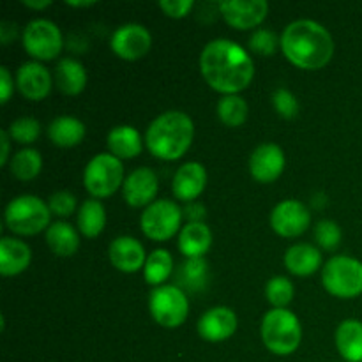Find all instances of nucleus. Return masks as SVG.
<instances>
[{
  "mask_svg": "<svg viewBox=\"0 0 362 362\" xmlns=\"http://www.w3.org/2000/svg\"><path fill=\"white\" fill-rule=\"evenodd\" d=\"M200 67L212 88L235 94L251 83L255 64L246 49L230 39H214L204 48Z\"/></svg>",
  "mask_w": 362,
  "mask_h": 362,
  "instance_id": "nucleus-1",
  "label": "nucleus"
},
{
  "mask_svg": "<svg viewBox=\"0 0 362 362\" xmlns=\"http://www.w3.org/2000/svg\"><path fill=\"white\" fill-rule=\"evenodd\" d=\"M281 48L288 60L303 69H318L331 60L334 42L325 27L313 20H297L285 28Z\"/></svg>",
  "mask_w": 362,
  "mask_h": 362,
  "instance_id": "nucleus-2",
  "label": "nucleus"
},
{
  "mask_svg": "<svg viewBox=\"0 0 362 362\" xmlns=\"http://www.w3.org/2000/svg\"><path fill=\"white\" fill-rule=\"evenodd\" d=\"M193 120L184 112H166L148 126L145 141L156 158L173 161L184 156L193 141Z\"/></svg>",
  "mask_w": 362,
  "mask_h": 362,
  "instance_id": "nucleus-3",
  "label": "nucleus"
},
{
  "mask_svg": "<svg viewBox=\"0 0 362 362\" xmlns=\"http://www.w3.org/2000/svg\"><path fill=\"white\" fill-rule=\"evenodd\" d=\"M300 324L292 311L276 308L269 311L262 322V339L276 356H288L300 345Z\"/></svg>",
  "mask_w": 362,
  "mask_h": 362,
  "instance_id": "nucleus-4",
  "label": "nucleus"
},
{
  "mask_svg": "<svg viewBox=\"0 0 362 362\" xmlns=\"http://www.w3.org/2000/svg\"><path fill=\"white\" fill-rule=\"evenodd\" d=\"M48 205L34 194H21L9 202L6 207V223L14 233L35 235L49 223Z\"/></svg>",
  "mask_w": 362,
  "mask_h": 362,
  "instance_id": "nucleus-5",
  "label": "nucleus"
},
{
  "mask_svg": "<svg viewBox=\"0 0 362 362\" xmlns=\"http://www.w3.org/2000/svg\"><path fill=\"white\" fill-rule=\"evenodd\" d=\"M324 286L329 293L343 299L362 293V264L350 257H332L322 272Z\"/></svg>",
  "mask_w": 362,
  "mask_h": 362,
  "instance_id": "nucleus-6",
  "label": "nucleus"
},
{
  "mask_svg": "<svg viewBox=\"0 0 362 362\" xmlns=\"http://www.w3.org/2000/svg\"><path fill=\"white\" fill-rule=\"evenodd\" d=\"M124 166L113 154H98L88 161L83 173V182L92 197L105 198L115 193L122 184Z\"/></svg>",
  "mask_w": 362,
  "mask_h": 362,
  "instance_id": "nucleus-7",
  "label": "nucleus"
},
{
  "mask_svg": "<svg viewBox=\"0 0 362 362\" xmlns=\"http://www.w3.org/2000/svg\"><path fill=\"white\" fill-rule=\"evenodd\" d=\"M151 313L152 318L163 327H179L184 324L189 311V303L179 286L165 285L156 286L151 293Z\"/></svg>",
  "mask_w": 362,
  "mask_h": 362,
  "instance_id": "nucleus-8",
  "label": "nucleus"
},
{
  "mask_svg": "<svg viewBox=\"0 0 362 362\" xmlns=\"http://www.w3.org/2000/svg\"><path fill=\"white\" fill-rule=\"evenodd\" d=\"M182 221V211L170 200H158L148 205L141 214V230L154 240H166L175 235Z\"/></svg>",
  "mask_w": 362,
  "mask_h": 362,
  "instance_id": "nucleus-9",
  "label": "nucleus"
},
{
  "mask_svg": "<svg viewBox=\"0 0 362 362\" xmlns=\"http://www.w3.org/2000/svg\"><path fill=\"white\" fill-rule=\"evenodd\" d=\"M23 46L39 60H52L62 49V34L49 20H34L25 27Z\"/></svg>",
  "mask_w": 362,
  "mask_h": 362,
  "instance_id": "nucleus-10",
  "label": "nucleus"
},
{
  "mask_svg": "<svg viewBox=\"0 0 362 362\" xmlns=\"http://www.w3.org/2000/svg\"><path fill=\"white\" fill-rule=\"evenodd\" d=\"M152 37L144 25L126 23L112 35V49L124 60H138L148 52Z\"/></svg>",
  "mask_w": 362,
  "mask_h": 362,
  "instance_id": "nucleus-11",
  "label": "nucleus"
},
{
  "mask_svg": "<svg viewBox=\"0 0 362 362\" xmlns=\"http://www.w3.org/2000/svg\"><path fill=\"white\" fill-rule=\"evenodd\" d=\"M311 214L304 204L297 200H285L274 207L271 214V225L276 233L283 237H297L310 226Z\"/></svg>",
  "mask_w": 362,
  "mask_h": 362,
  "instance_id": "nucleus-12",
  "label": "nucleus"
},
{
  "mask_svg": "<svg viewBox=\"0 0 362 362\" xmlns=\"http://www.w3.org/2000/svg\"><path fill=\"white\" fill-rule=\"evenodd\" d=\"M223 18L235 28H251L260 25L269 13L265 0H226L219 2Z\"/></svg>",
  "mask_w": 362,
  "mask_h": 362,
  "instance_id": "nucleus-13",
  "label": "nucleus"
},
{
  "mask_svg": "<svg viewBox=\"0 0 362 362\" xmlns=\"http://www.w3.org/2000/svg\"><path fill=\"white\" fill-rule=\"evenodd\" d=\"M285 168V154L276 144H264L250 158V172L260 182H272Z\"/></svg>",
  "mask_w": 362,
  "mask_h": 362,
  "instance_id": "nucleus-14",
  "label": "nucleus"
},
{
  "mask_svg": "<svg viewBox=\"0 0 362 362\" xmlns=\"http://www.w3.org/2000/svg\"><path fill=\"white\" fill-rule=\"evenodd\" d=\"M237 317L230 308H212L202 315L198 322V332L204 339L212 343L225 341L235 332Z\"/></svg>",
  "mask_w": 362,
  "mask_h": 362,
  "instance_id": "nucleus-15",
  "label": "nucleus"
},
{
  "mask_svg": "<svg viewBox=\"0 0 362 362\" xmlns=\"http://www.w3.org/2000/svg\"><path fill=\"white\" fill-rule=\"evenodd\" d=\"M16 83L21 94L32 101L46 98L52 88V76L49 71L39 62H27L18 69Z\"/></svg>",
  "mask_w": 362,
  "mask_h": 362,
  "instance_id": "nucleus-16",
  "label": "nucleus"
},
{
  "mask_svg": "<svg viewBox=\"0 0 362 362\" xmlns=\"http://www.w3.org/2000/svg\"><path fill=\"white\" fill-rule=\"evenodd\" d=\"M158 193V177L151 168H138L124 182V198L133 207H141L154 200Z\"/></svg>",
  "mask_w": 362,
  "mask_h": 362,
  "instance_id": "nucleus-17",
  "label": "nucleus"
},
{
  "mask_svg": "<svg viewBox=\"0 0 362 362\" xmlns=\"http://www.w3.org/2000/svg\"><path fill=\"white\" fill-rule=\"evenodd\" d=\"M110 262L122 272H136L145 264V250L133 237H117L110 244Z\"/></svg>",
  "mask_w": 362,
  "mask_h": 362,
  "instance_id": "nucleus-18",
  "label": "nucleus"
},
{
  "mask_svg": "<svg viewBox=\"0 0 362 362\" xmlns=\"http://www.w3.org/2000/svg\"><path fill=\"white\" fill-rule=\"evenodd\" d=\"M205 182H207V173L204 165L194 161L186 163L177 170L173 177V193L179 200L191 202L204 191Z\"/></svg>",
  "mask_w": 362,
  "mask_h": 362,
  "instance_id": "nucleus-19",
  "label": "nucleus"
},
{
  "mask_svg": "<svg viewBox=\"0 0 362 362\" xmlns=\"http://www.w3.org/2000/svg\"><path fill=\"white\" fill-rule=\"evenodd\" d=\"M30 247L13 237L0 240V274L14 276L23 272L30 264Z\"/></svg>",
  "mask_w": 362,
  "mask_h": 362,
  "instance_id": "nucleus-20",
  "label": "nucleus"
},
{
  "mask_svg": "<svg viewBox=\"0 0 362 362\" xmlns=\"http://www.w3.org/2000/svg\"><path fill=\"white\" fill-rule=\"evenodd\" d=\"M212 244V233L204 223H189L179 235V250L187 258H204Z\"/></svg>",
  "mask_w": 362,
  "mask_h": 362,
  "instance_id": "nucleus-21",
  "label": "nucleus"
},
{
  "mask_svg": "<svg viewBox=\"0 0 362 362\" xmlns=\"http://www.w3.org/2000/svg\"><path fill=\"white\" fill-rule=\"evenodd\" d=\"M285 265L292 274L310 276L322 265V255L311 244H296L285 255Z\"/></svg>",
  "mask_w": 362,
  "mask_h": 362,
  "instance_id": "nucleus-22",
  "label": "nucleus"
},
{
  "mask_svg": "<svg viewBox=\"0 0 362 362\" xmlns=\"http://www.w3.org/2000/svg\"><path fill=\"white\" fill-rule=\"evenodd\" d=\"M336 346L349 362L362 361V322L345 320L336 331Z\"/></svg>",
  "mask_w": 362,
  "mask_h": 362,
  "instance_id": "nucleus-23",
  "label": "nucleus"
},
{
  "mask_svg": "<svg viewBox=\"0 0 362 362\" xmlns=\"http://www.w3.org/2000/svg\"><path fill=\"white\" fill-rule=\"evenodd\" d=\"M55 80L57 87L64 92V94L76 95L87 85V71L81 66L78 60L74 59H62L57 64L55 69Z\"/></svg>",
  "mask_w": 362,
  "mask_h": 362,
  "instance_id": "nucleus-24",
  "label": "nucleus"
},
{
  "mask_svg": "<svg viewBox=\"0 0 362 362\" xmlns=\"http://www.w3.org/2000/svg\"><path fill=\"white\" fill-rule=\"evenodd\" d=\"M108 147L115 158H134L141 151V136L134 127L117 126L108 133Z\"/></svg>",
  "mask_w": 362,
  "mask_h": 362,
  "instance_id": "nucleus-25",
  "label": "nucleus"
},
{
  "mask_svg": "<svg viewBox=\"0 0 362 362\" xmlns=\"http://www.w3.org/2000/svg\"><path fill=\"white\" fill-rule=\"evenodd\" d=\"M48 136L59 147H74L85 136V126L74 117H59L48 127Z\"/></svg>",
  "mask_w": 362,
  "mask_h": 362,
  "instance_id": "nucleus-26",
  "label": "nucleus"
},
{
  "mask_svg": "<svg viewBox=\"0 0 362 362\" xmlns=\"http://www.w3.org/2000/svg\"><path fill=\"white\" fill-rule=\"evenodd\" d=\"M46 243L52 247V251L59 257H71L76 253L80 246L76 230L64 221H57L48 226L46 230Z\"/></svg>",
  "mask_w": 362,
  "mask_h": 362,
  "instance_id": "nucleus-27",
  "label": "nucleus"
},
{
  "mask_svg": "<svg viewBox=\"0 0 362 362\" xmlns=\"http://www.w3.org/2000/svg\"><path fill=\"white\" fill-rule=\"evenodd\" d=\"M106 225L105 207L99 200H87L80 207L78 226L85 237H95L103 232Z\"/></svg>",
  "mask_w": 362,
  "mask_h": 362,
  "instance_id": "nucleus-28",
  "label": "nucleus"
},
{
  "mask_svg": "<svg viewBox=\"0 0 362 362\" xmlns=\"http://www.w3.org/2000/svg\"><path fill=\"white\" fill-rule=\"evenodd\" d=\"M209 279V265L204 258H187L186 264L180 265L177 281L191 292L204 290Z\"/></svg>",
  "mask_w": 362,
  "mask_h": 362,
  "instance_id": "nucleus-29",
  "label": "nucleus"
},
{
  "mask_svg": "<svg viewBox=\"0 0 362 362\" xmlns=\"http://www.w3.org/2000/svg\"><path fill=\"white\" fill-rule=\"evenodd\" d=\"M42 166V158L35 148H23L16 152L9 163L11 173L20 180H30L39 175Z\"/></svg>",
  "mask_w": 362,
  "mask_h": 362,
  "instance_id": "nucleus-30",
  "label": "nucleus"
},
{
  "mask_svg": "<svg viewBox=\"0 0 362 362\" xmlns=\"http://www.w3.org/2000/svg\"><path fill=\"white\" fill-rule=\"evenodd\" d=\"M173 269L172 255L166 250H156L145 262V279L151 285H159L170 276Z\"/></svg>",
  "mask_w": 362,
  "mask_h": 362,
  "instance_id": "nucleus-31",
  "label": "nucleus"
},
{
  "mask_svg": "<svg viewBox=\"0 0 362 362\" xmlns=\"http://www.w3.org/2000/svg\"><path fill=\"white\" fill-rule=\"evenodd\" d=\"M218 115L223 124L230 127H237L246 120L247 117V105L243 98L235 94L225 95L218 103Z\"/></svg>",
  "mask_w": 362,
  "mask_h": 362,
  "instance_id": "nucleus-32",
  "label": "nucleus"
},
{
  "mask_svg": "<svg viewBox=\"0 0 362 362\" xmlns=\"http://www.w3.org/2000/svg\"><path fill=\"white\" fill-rule=\"evenodd\" d=\"M265 296H267L269 303L276 308H285L286 304H290V300L293 299V285L290 283V279L278 276V278H272L267 283V288H265Z\"/></svg>",
  "mask_w": 362,
  "mask_h": 362,
  "instance_id": "nucleus-33",
  "label": "nucleus"
},
{
  "mask_svg": "<svg viewBox=\"0 0 362 362\" xmlns=\"http://www.w3.org/2000/svg\"><path fill=\"white\" fill-rule=\"evenodd\" d=\"M41 134V124L32 117H21L9 126V136L20 144H32Z\"/></svg>",
  "mask_w": 362,
  "mask_h": 362,
  "instance_id": "nucleus-34",
  "label": "nucleus"
},
{
  "mask_svg": "<svg viewBox=\"0 0 362 362\" xmlns=\"http://www.w3.org/2000/svg\"><path fill=\"white\" fill-rule=\"evenodd\" d=\"M315 237H317L318 244L322 247H325V250H336L338 244L341 243V230H339V226L334 221L324 219L315 228Z\"/></svg>",
  "mask_w": 362,
  "mask_h": 362,
  "instance_id": "nucleus-35",
  "label": "nucleus"
},
{
  "mask_svg": "<svg viewBox=\"0 0 362 362\" xmlns=\"http://www.w3.org/2000/svg\"><path fill=\"white\" fill-rule=\"evenodd\" d=\"M272 103H274V108L278 110L279 115L285 117V119H293L299 113V103H297L296 95L286 88H278L272 95Z\"/></svg>",
  "mask_w": 362,
  "mask_h": 362,
  "instance_id": "nucleus-36",
  "label": "nucleus"
},
{
  "mask_svg": "<svg viewBox=\"0 0 362 362\" xmlns=\"http://www.w3.org/2000/svg\"><path fill=\"white\" fill-rule=\"evenodd\" d=\"M278 42L281 41H278L274 32L265 30V28L255 32L250 39L251 49L260 53V55H272V53L276 52V48H278Z\"/></svg>",
  "mask_w": 362,
  "mask_h": 362,
  "instance_id": "nucleus-37",
  "label": "nucleus"
},
{
  "mask_svg": "<svg viewBox=\"0 0 362 362\" xmlns=\"http://www.w3.org/2000/svg\"><path fill=\"white\" fill-rule=\"evenodd\" d=\"M49 211L57 216H71L74 212V207H76V198L73 197L67 191H59V193L52 194L49 197V204H48Z\"/></svg>",
  "mask_w": 362,
  "mask_h": 362,
  "instance_id": "nucleus-38",
  "label": "nucleus"
},
{
  "mask_svg": "<svg viewBox=\"0 0 362 362\" xmlns=\"http://www.w3.org/2000/svg\"><path fill=\"white\" fill-rule=\"evenodd\" d=\"M159 6H161V9L165 11L168 16L182 18L189 13L191 7L194 6V2L193 0H161Z\"/></svg>",
  "mask_w": 362,
  "mask_h": 362,
  "instance_id": "nucleus-39",
  "label": "nucleus"
},
{
  "mask_svg": "<svg viewBox=\"0 0 362 362\" xmlns=\"http://www.w3.org/2000/svg\"><path fill=\"white\" fill-rule=\"evenodd\" d=\"M0 92H2V105H6L11 98V92H13V80H11V74L7 71V67H0Z\"/></svg>",
  "mask_w": 362,
  "mask_h": 362,
  "instance_id": "nucleus-40",
  "label": "nucleus"
},
{
  "mask_svg": "<svg viewBox=\"0 0 362 362\" xmlns=\"http://www.w3.org/2000/svg\"><path fill=\"white\" fill-rule=\"evenodd\" d=\"M184 212H186L187 218L193 219L191 223H202V219H204V216H205L204 205H200V204H189Z\"/></svg>",
  "mask_w": 362,
  "mask_h": 362,
  "instance_id": "nucleus-41",
  "label": "nucleus"
},
{
  "mask_svg": "<svg viewBox=\"0 0 362 362\" xmlns=\"http://www.w3.org/2000/svg\"><path fill=\"white\" fill-rule=\"evenodd\" d=\"M14 35H16V25L9 23V21H2L0 23V39H2L4 45H7Z\"/></svg>",
  "mask_w": 362,
  "mask_h": 362,
  "instance_id": "nucleus-42",
  "label": "nucleus"
},
{
  "mask_svg": "<svg viewBox=\"0 0 362 362\" xmlns=\"http://www.w3.org/2000/svg\"><path fill=\"white\" fill-rule=\"evenodd\" d=\"M0 141H2V156H0V165H6L9 158V133L6 129L0 131Z\"/></svg>",
  "mask_w": 362,
  "mask_h": 362,
  "instance_id": "nucleus-43",
  "label": "nucleus"
},
{
  "mask_svg": "<svg viewBox=\"0 0 362 362\" xmlns=\"http://www.w3.org/2000/svg\"><path fill=\"white\" fill-rule=\"evenodd\" d=\"M23 4L28 7H34V9H45V7H48L52 2H49V0H39V2H34V0H23Z\"/></svg>",
  "mask_w": 362,
  "mask_h": 362,
  "instance_id": "nucleus-44",
  "label": "nucleus"
},
{
  "mask_svg": "<svg viewBox=\"0 0 362 362\" xmlns=\"http://www.w3.org/2000/svg\"><path fill=\"white\" fill-rule=\"evenodd\" d=\"M67 6H73V7H88V6H94L95 2H74V0H67Z\"/></svg>",
  "mask_w": 362,
  "mask_h": 362,
  "instance_id": "nucleus-45",
  "label": "nucleus"
}]
</instances>
